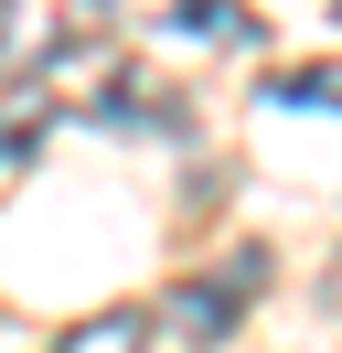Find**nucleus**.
I'll use <instances>...</instances> for the list:
<instances>
[{
  "mask_svg": "<svg viewBox=\"0 0 342 353\" xmlns=\"http://www.w3.org/2000/svg\"><path fill=\"white\" fill-rule=\"evenodd\" d=\"M118 32V0H0V75L43 86V75H75L86 54H107Z\"/></svg>",
  "mask_w": 342,
  "mask_h": 353,
  "instance_id": "nucleus-1",
  "label": "nucleus"
},
{
  "mask_svg": "<svg viewBox=\"0 0 342 353\" xmlns=\"http://www.w3.org/2000/svg\"><path fill=\"white\" fill-rule=\"evenodd\" d=\"M256 279H268V257H225V279H192L182 300H171V321H182V332H225L235 310L256 300Z\"/></svg>",
  "mask_w": 342,
  "mask_h": 353,
  "instance_id": "nucleus-2",
  "label": "nucleus"
},
{
  "mask_svg": "<svg viewBox=\"0 0 342 353\" xmlns=\"http://www.w3.org/2000/svg\"><path fill=\"white\" fill-rule=\"evenodd\" d=\"M54 353H150V310H86Z\"/></svg>",
  "mask_w": 342,
  "mask_h": 353,
  "instance_id": "nucleus-3",
  "label": "nucleus"
},
{
  "mask_svg": "<svg viewBox=\"0 0 342 353\" xmlns=\"http://www.w3.org/2000/svg\"><path fill=\"white\" fill-rule=\"evenodd\" d=\"M32 161V118H0V172H21Z\"/></svg>",
  "mask_w": 342,
  "mask_h": 353,
  "instance_id": "nucleus-4",
  "label": "nucleus"
}]
</instances>
